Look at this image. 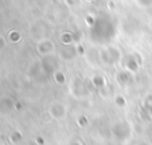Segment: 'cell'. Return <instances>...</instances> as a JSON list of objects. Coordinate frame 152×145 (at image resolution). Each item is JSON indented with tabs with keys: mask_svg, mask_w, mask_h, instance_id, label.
Returning a JSON list of instances; mask_svg holds the SVG:
<instances>
[{
	"mask_svg": "<svg viewBox=\"0 0 152 145\" xmlns=\"http://www.w3.org/2000/svg\"><path fill=\"white\" fill-rule=\"evenodd\" d=\"M54 43L51 42L50 39H47V38H43V39L39 40V43H38V52L42 55H51L53 51H54Z\"/></svg>",
	"mask_w": 152,
	"mask_h": 145,
	"instance_id": "obj_1",
	"label": "cell"
},
{
	"mask_svg": "<svg viewBox=\"0 0 152 145\" xmlns=\"http://www.w3.org/2000/svg\"><path fill=\"white\" fill-rule=\"evenodd\" d=\"M62 1L66 4L67 7H75L81 3V0H62Z\"/></svg>",
	"mask_w": 152,
	"mask_h": 145,
	"instance_id": "obj_2",
	"label": "cell"
},
{
	"mask_svg": "<svg viewBox=\"0 0 152 145\" xmlns=\"http://www.w3.org/2000/svg\"><path fill=\"white\" fill-rule=\"evenodd\" d=\"M4 46H6V40H4V38L0 35V48H4Z\"/></svg>",
	"mask_w": 152,
	"mask_h": 145,
	"instance_id": "obj_3",
	"label": "cell"
},
{
	"mask_svg": "<svg viewBox=\"0 0 152 145\" xmlns=\"http://www.w3.org/2000/svg\"><path fill=\"white\" fill-rule=\"evenodd\" d=\"M54 1H61V0H54Z\"/></svg>",
	"mask_w": 152,
	"mask_h": 145,
	"instance_id": "obj_4",
	"label": "cell"
}]
</instances>
